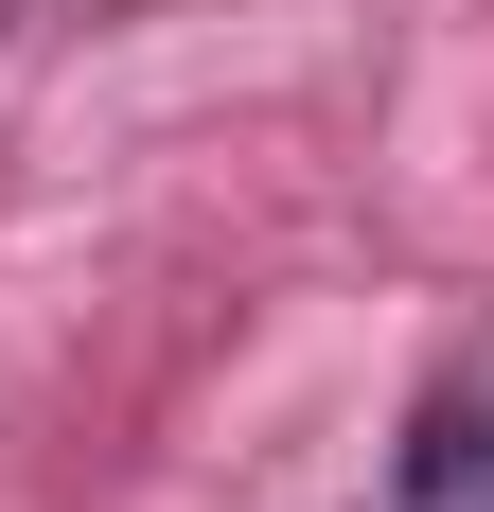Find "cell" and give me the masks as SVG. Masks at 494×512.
<instances>
[{
  "instance_id": "cell-1",
  "label": "cell",
  "mask_w": 494,
  "mask_h": 512,
  "mask_svg": "<svg viewBox=\"0 0 494 512\" xmlns=\"http://www.w3.org/2000/svg\"><path fill=\"white\" fill-rule=\"evenodd\" d=\"M389 512H494V371L424 407V442H406V477H389Z\"/></svg>"
}]
</instances>
